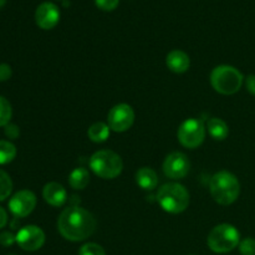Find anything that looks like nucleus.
<instances>
[{
    "mask_svg": "<svg viewBox=\"0 0 255 255\" xmlns=\"http://www.w3.org/2000/svg\"><path fill=\"white\" fill-rule=\"evenodd\" d=\"M5 134H6L9 138H16L19 136V128L15 125H6L5 126Z\"/></svg>",
    "mask_w": 255,
    "mask_h": 255,
    "instance_id": "bb28decb",
    "label": "nucleus"
},
{
    "mask_svg": "<svg viewBox=\"0 0 255 255\" xmlns=\"http://www.w3.org/2000/svg\"><path fill=\"white\" fill-rule=\"evenodd\" d=\"M11 67L7 64H0V81H7L11 77Z\"/></svg>",
    "mask_w": 255,
    "mask_h": 255,
    "instance_id": "a878e982",
    "label": "nucleus"
},
{
    "mask_svg": "<svg viewBox=\"0 0 255 255\" xmlns=\"http://www.w3.org/2000/svg\"><path fill=\"white\" fill-rule=\"evenodd\" d=\"M120 0H95V4L104 11H112L119 6Z\"/></svg>",
    "mask_w": 255,
    "mask_h": 255,
    "instance_id": "b1692460",
    "label": "nucleus"
},
{
    "mask_svg": "<svg viewBox=\"0 0 255 255\" xmlns=\"http://www.w3.org/2000/svg\"><path fill=\"white\" fill-rule=\"evenodd\" d=\"M12 182L9 174L0 169V202L5 201L11 194Z\"/></svg>",
    "mask_w": 255,
    "mask_h": 255,
    "instance_id": "aec40b11",
    "label": "nucleus"
},
{
    "mask_svg": "<svg viewBox=\"0 0 255 255\" xmlns=\"http://www.w3.org/2000/svg\"><path fill=\"white\" fill-rule=\"evenodd\" d=\"M209 189L214 201L222 206L234 203L241 194L238 178L228 171H221L214 174L209 182Z\"/></svg>",
    "mask_w": 255,
    "mask_h": 255,
    "instance_id": "f03ea898",
    "label": "nucleus"
},
{
    "mask_svg": "<svg viewBox=\"0 0 255 255\" xmlns=\"http://www.w3.org/2000/svg\"><path fill=\"white\" fill-rule=\"evenodd\" d=\"M110 127L109 125L104 124V122H96V124L92 125L91 127L87 131L89 134V138L92 142H96V143H102V142L106 141L110 136Z\"/></svg>",
    "mask_w": 255,
    "mask_h": 255,
    "instance_id": "a211bd4d",
    "label": "nucleus"
},
{
    "mask_svg": "<svg viewBox=\"0 0 255 255\" xmlns=\"http://www.w3.org/2000/svg\"><path fill=\"white\" fill-rule=\"evenodd\" d=\"M79 255H106V252L99 244L87 243L80 248Z\"/></svg>",
    "mask_w": 255,
    "mask_h": 255,
    "instance_id": "4be33fe9",
    "label": "nucleus"
},
{
    "mask_svg": "<svg viewBox=\"0 0 255 255\" xmlns=\"http://www.w3.org/2000/svg\"><path fill=\"white\" fill-rule=\"evenodd\" d=\"M35 21L37 26L44 30H50L60 21V10L52 2H42L35 11Z\"/></svg>",
    "mask_w": 255,
    "mask_h": 255,
    "instance_id": "f8f14e48",
    "label": "nucleus"
},
{
    "mask_svg": "<svg viewBox=\"0 0 255 255\" xmlns=\"http://www.w3.org/2000/svg\"><path fill=\"white\" fill-rule=\"evenodd\" d=\"M90 182L89 171L84 167L75 168L69 176V183L74 189H84Z\"/></svg>",
    "mask_w": 255,
    "mask_h": 255,
    "instance_id": "f3484780",
    "label": "nucleus"
},
{
    "mask_svg": "<svg viewBox=\"0 0 255 255\" xmlns=\"http://www.w3.org/2000/svg\"><path fill=\"white\" fill-rule=\"evenodd\" d=\"M243 75L238 69L229 65L217 66L211 74V84L217 92L222 95H233L243 85Z\"/></svg>",
    "mask_w": 255,
    "mask_h": 255,
    "instance_id": "20e7f679",
    "label": "nucleus"
},
{
    "mask_svg": "<svg viewBox=\"0 0 255 255\" xmlns=\"http://www.w3.org/2000/svg\"><path fill=\"white\" fill-rule=\"evenodd\" d=\"M166 64L171 71L176 72V74H183L189 69L191 60L186 52L181 51V50H173L167 55Z\"/></svg>",
    "mask_w": 255,
    "mask_h": 255,
    "instance_id": "4468645a",
    "label": "nucleus"
},
{
    "mask_svg": "<svg viewBox=\"0 0 255 255\" xmlns=\"http://www.w3.org/2000/svg\"><path fill=\"white\" fill-rule=\"evenodd\" d=\"M157 202L163 211L178 214L188 208L189 193L182 184L167 183L157 193Z\"/></svg>",
    "mask_w": 255,
    "mask_h": 255,
    "instance_id": "7ed1b4c3",
    "label": "nucleus"
},
{
    "mask_svg": "<svg viewBox=\"0 0 255 255\" xmlns=\"http://www.w3.org/2000/svg\"><path fill=\"white\" fill-rule=\"evenodd\" d=\"M178 141L187 148H197L206 138V127L201 120L188 119L179 126Z\"/></svg>",
    "mask_w": 255,
    "mask_h": 255,
    "instance_id": "0eeeda50",
    "label": "nucleus"
},
{
    "mask_svg": "<svg viewBox=\"0 0 255 255\" xmlns=\"http://www.w3.org/2000/svg\"><path fill=\"white\" fill-rule=\"evenodd\" d=\"M16 242V236L11 234L10 232H4L0 234V244L4 247H10Z\"/></svg>",
    "mask_w": 255,
    "mask_h": 255,
    "instance_id": "393cba45",
    "label": "nucleus"
},
{
    "mask_svg": "<svg viewBox=\"0 0 255 255\" xmlns=\"http://www.w3.org/2000/svg\"><path fill=\"white\" fill-rule=\"evenodd\" d=\"M90 168L96 176L104 179H114L120 176L124 168L121 157L114 151L102 149L96 152L90 158Z\"/></svg>",
    "mask_w": 255,
    "mask_h": 255,
    "instance_id": "39448f33",
    "label": "nucleus"
},
{
    "mask_svg": "<svg viewBox=\"0 0 255 255\" xmlns=\"http://www.w3.org/2000/svg\"><path fill=\"white\" fill-rule=\"evenodd\" d=\"M16 156V148L9 141H0V164L10 163Z\"/></svg>",
    "mask_w": 255,
    "mask_h": 255,
    "instance_id": "6ab92c4d",
    "label": "nucleus"
},
{
    "mask_svg": "<svg viewBox=\"0 0 255 255\" xmlns=\"http://www.w3.org/2000/svg\"><path fill=\"white\" fill-rule=\"evenodd\" d=\"M134 122V112L129 105L120 104L112 107L107 115V125L115 132H125Z\"/></svg>",
    "mask_w": 255,
    "mask_h": 255,
    "instance_id": "6e6552de",
    "label": "nucleus"
},
{
    "mask_svg": "<svg viewBox=\"0 0 255 255\" xmlns=\"http://www.w3.org/2000/svg\"><path fill=\"white\" fill-rule=\"evenodd\" d=\"M12 110L10 102L2 96H0V127H5L6 125H9Z\"/></svg>",
    "mask_w": 255,
    "mask_h": 255,
    "instance_id": "412c9836",
    "label": "nucleus"
},
{
    "mask_svg": "<svg viewBox=\"0 0 255 255\" xmlns=\"http://www.w3.org/2000/svg\"><path fill=\"white\" fill-rule=\"evenodd\" d=\"M247 90L255 96V75H249L246 80Z\"/></svg>",
    "mask_w": 255,
    "mask_h": 255,
    "instance_id": "cd10ccee",
    "label": "nucleus"
},
{
    "mask_svg": "<svg viewBox=\"0 0 255 255\" xmlns=\"http://www.w3.org/2000/svg\"><path fill=\"white\" fill-rule=\"evenodd\" d=\"M96 219L81 207H69L59 217L57 228L60 234L70 242H81L96 231Z\"/></svg>",
    "mask_w": 255,
    "mask_h": 255,
    "instance_id": "f257e3e1",
    "label": "nucleus"
},
{
    "mask_svg": "<svg viewBox=\"0 0 255 255\" xmlns=\"http://www.w3.org/2000/svg\"><path fill=\"white\" fill-rule=\"evenodd\" d=\"M207 243L214 253H228L241 243V234L238 229L231 224H219L211 231Z\"/></svg>",
    "mask_w": 255,
    "mask_h": 255,
    "instance_id": "423d86ee",
    "label": "nucleus"
},
{
    "mask_svg": "<svg viewBox=\"0 0 255 255\" xmlns=\"http://www.w3.org/2000/svg\"><path fill=\"white\" fill-rule=\"evenodd\" d=\"M5 2H6V0H0V7H1V6H4V5H5Z\"/></svg>",
    "mask_w": 255,
    "mask_h": 255,
    "instance_id": "c756f323",
    "label": "nucleus"
},
{
    "mask_svg": "<svg viewBox=\"0 0 255 255\" xmlns=\"http://www.w3.org/2000/svg\"><path fill=\"white\" fill-rule=\"evenodd\" d=\"M191 162L182 152H173L168 154L163 162V172L168 178L182 179L188 174Z\"/></svg>",
    "mask_w": 255,
    "mask_h": 255,
    "instance_id": "1a4fd4ad",
    "label": "nucleus"
},
{
    "mask_svg": "<svg viewBox=\"0 0 255 255\" xmlns=\"http://www.w3.org/2000/svg\"><path fill=\"white\" fill-rule=\"evenodd\" d=\"M239 252L242 255H255V239L246 238L239 243Z\"/></svg>",
    "mask_w": 255,
    "mask_h": 255,
    "instance_id": "5701e85b",
    "label": "nucleus"
},
{
    "mask_svg": "<svg viewBox=\"0 0 255 255\" xmlns=\"http://www.w3.org/2000/svg\"><path fill=\"white\" fill-rule=\"evenodd\" d=\"M136 182L142 189L152 191L158 184V177L157 173L149 167H142L136 173Z\"/></svg>",
    "mask_w": 255,
    "mask_h": 255,
    "instance_id": "2eb2a0df",
    "label": "nucleus"
},
{
    "mask_svg": "<svg viewBox=\"0 0 255 255\" xmlns=\"http://www.w3.org/2000/svg\"><path fill=\"white\" fill-rule=\"evenodd\" d=\"M16 243L26 252L39 251L45 243V233L36 226H26L16 234Z\"/></svg>",
    "mask_w": 255,
    "mask_h": 255,
    "instance_id": "9d476101",
    "label": "nucleus"
},
{
    "mask_svg": "<svg viewBox=\"0 0 255 255\" xmlns=\"http://www.w3.org/2000/svg\"><path fill=\"white\" fill-rule=\"evenodd\" d=\"M9 255H15V254H9Z\"/></svg>",
    "mask_w": 255,
    "mask_h": 255,
    "instance_id": "7c9ffc66",
    "label": "nucleus"
},
{
    "mask_svg": "<svg viewBox=\"0 0 255 255\" xmlns=\"http://www.w3.org/2000/svg\"><path fill=\"white\" fill-rule=\"evenodd\" d=\"M208 132L214 139H218V141H222V139H226L229 134V128L227 126L226 122L221 119H211L208 121Z\"/></svg>",
    "mask_w": 255,
    "mask_h": 255,
    "instance_id": "dca6fc26",
    "label": "nucleus"
},
{
    "mask_svg": "<svg viewBox=\"0 0 255 255\" xmlns=\"http://www.w3.org/2000/svg\"><path fill=\"white\" fill-rule=\"evenodd\" d=\"M6 223H7V214L6 212H5V209L0 207V229L4 228V227L6 226Z\"/></svg>",
    "mask_w": 255,
    "mask_h": 255,
    "instance_id": "c85d7f7f",
    "label": "nucleus"
},
{
    "mask_svg": "<svg viewBox=\"0 0 255 255\" xmlns=\"http://www.w3.org/2000/svg\"><path fill=\"white\" fill-rule=\"evenodd\" d=\"M36 206V197L30 191H19L9 202V209L17 218H24L34 211Z\"/></svg>",
    "mask_w": 255,
    "mask_h": 255,
    "instance_id": "9b49d317",
    "label": "nucleus"
},
{
    "mask_svg": "<svg viewBox=\"0 0 255 255\" xmlns=\"http://www.w3.org/2000/svg\"><path fill=\"white\" fill-rule=\"evenodd\" d=\"M42 197L52 207H61L67 199L66 189L56 182H50L42 189Z\"/></svg>",
    "mask_w": 255,
    "mask_h": 255,
    "instance_id": "ddd939ff",
    "label": "nucleus"
}]
</instances>
